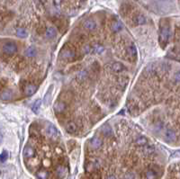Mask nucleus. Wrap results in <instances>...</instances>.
<instances>
[{
    "instance_id": "nucleus-1",
    "label": "nucleus",
    "mask_w": 180,
    "mask_h": 179,
    "mask_svg": "<svg viewBox=\"0 0 180 179\" xmlns=\"http://www.w3.org/2000/svg\"><path fill=\"white\" fill-rule=\"evenodd\" d=\"M169 37H170L169 27L167 25H162L160 28V33H159V42L162 46V48H164L165 45L168 42Z\"/></svg>"
},
{
    "instance_id": "nucleus-2",
    "label": "nucleus",
    "mask_w": 180,
    "mask_h": 179,
    "mask_svg": "<svg viewBox=\"0 0 180 179\" xmlns=\"http://www.w3.org/2000/svg\"><path fill=\"white\" fill-rule=\"evenodd\" d=\"M3 51L7 55H13L17 51V46L15 42H7L3 46Z\"/></svg>"
},
{
    "instance_id": "nucleus-3",
    "label": "nucleus",
    "mask_w": 180,
    "mask_h": 179,
    "mask_svg": "<svg viewBox=\"0 0 180 179\" xmlns=\"http://www.w3.org/2000/svg\"><path fill=\"white\" fill-rule=\"evenodd\" d=\"M47 133H48L50 138H52V140H55V141H57L59 139V137H60L59 131H58L57 128H56L53 124H49L48 125V127H47Z\"/></svg>"
},
{
    "instance_id": "nucleus-4",
    "label": "nucleus",
    "mask_w": 180,
    "mask_h": 179,
    "mask_svg": "<svg viewBox=\"0 0 180 179\" xmlns=\"http://www.w3.org/2000/svg\"><path fill=\"white\" fill-rule=\"evenodd\" d=\"M60 57L62 58V59H64V60H73V59H75L76 53H75V51H73L72 50L65 49V50H61V52H60Z\"/></svg>"
},
{
    "instance_id": "nucleus-5",
    "label": "nucleus",
    "mask_w": 180,
    "mask_h": 179,
    "mask_svg": "<svg viewBox=\"0 0 180 179\" xmlns=\"http://www.w3.org/2000/svg\"><path fill=\"white\" fill-rule=\"evenodd\" d=\"M14 96V93L11 89H5L0 94V99L2 101H10L12 100Z\"/></svg>"
},
{
    "instance_id": "nucleus-6",
    "label": "nucleus",
    "mask_w": 180,
    "mask_h": 179,
    "mask_svg": "<svg viewBox=\"0 0 180 179\" xmlns=\"http://www.w3.org/2000/svg\"><path fill=\"white\" fill-rule=\"evenodd\" d=\"M35 155V149L32 146H25L24 150H22V156L24 158H31Z\"/></svg>"
},
{
    "instance_id": "nucleus-7",
    "label": "nucleus",
    "mask_w": 180,
    "mask_h": 179,
    "mask_svg": "<svg viewBox=\"0 0 180 179\" xmlns=\"http://www.w3.org/2000/svg\"><path fill=\"white\" fill-rule=\"evenodd\" d=\"M145 179H157L159 176V172H158L155 168H149L145 171L144 173Z\"/></svg>"
},
{
    "instance_id": "nucleus-8",
    "label": "nucleus",
    "mask_w": 180,
    "mask_h": 179,
    "mask_svg": "<svg viewBox=\"0 0 180 179\" xmlns=\"http://www.w3.org/2000/svg\"><path fill=\"white\" fill-rule=\"evenodd\" d=\"M90 147H91L93 149H98L99 148H101L103 144V141L101 140L98 137H93L89 141Z\"/></svg>"
},
{
    "instance_id": "nucleus-9",
    "label": "nucleus",
    "mask_w": 180,
    "mask_h": 179,
    "mask_svg": "<svg viewBox=\"0 0 180 179\" xmlns=\"http://www.w3.org/2000/svg\"><path fill=\"white\" fill-rule=\"evenodd\" d=\"M111 68L112 70L114 72H116V73H120V72H122L123 70H126V68L125 66L122 64V63L121 62H114L111 66Z\"/></svg>"
},
{
    "instance_id": "nucleus-10",
    "label": "nucleus",
    "mask_w": 180,
    "mask_h": 179,
    "mask_svg": "<svg viewBox=\"0 0 180 179\" xmlns=\"http://www.w3.org/2000/svg\"><path fill=\"white\" fill-rule=\"evenodd\" d=\"M84 28L87 31H94L95 28H97V23L94 21L93 19H87L84 22Z\"/></svg>"
},
{
    "instance_id": "nucleus-11",
    "label": "nucleus",
    "mask_w": 180,
    "mask_h": 179,
    "mask_svg": "<svg viewBox=\"0 0 180 179\" xmlns=\"http://www.w3.org/2000/svg\"><path fill=\"white\" fill-rule=\"evenodd\" d=\"M132 22L134 23V25H142L146 24L147 19H146V17L143 15H136L132 18Z\"/></svg>"
},
{
    "instance_id": "nucleus-12",
    "label": "nucleus",
    "mask_w": 180,
    "mask_h": 179,
    "mask_svg": "<svg viewBox=\"0 0 180 179\" xmlns=\"http://www.w3.org/2000/svg\"><path fill=\"white\" fill-rule=\"evenodd\" d=\"M164 137H165V139H166L167 141H173L176 140L177 134H176L175 131H173L172 129H167L164 132Z\"/></svg>"
},
{
    "instance_id": "nucleus-13",
    "label": "nucleus",
    "mask_w": 180,
    "mask_h": 179,
    "mask_svg": "<svg viewBox=\"0 0 180 179\" xmlns=\"http://www.w3.org/2000/svg\"><path fill=\"white\" fill-rule=\"evenodd\" d=\"M53 109L56 113H62L66 110V103L64 102H57L55 103Z\"/></svg>"
},
{
    "instance_id": "nucleus-14",
    "label": "nucleus",
    "mask_w": 180,
    "mask_h": 179,
    "mask_svg": "<svg viewBox=\"0 0 180 179\" xmlns=\"http://www.w3.org/2000/svg\"><path fill=\"white\" fill-rule=\"evenodd\" d=\"M36 90H37V86L33 85V84L27 85L25 86V88H24V94L26 95H28V96L32 95L36 92Z\"/></svg>"
},
{
    "instance_id": "nucleus-15",
    "label": "nucleus",
    "mask_w": 180,
    "mask_h": 179,
    "mask_svg": "<svg viewBox=\"0 0 180 179\" xmlns=\"http://www.w3.org/2000/svg\"><path fill=\"white\" fill-rule=\"evenodd\" d=\"M111 29L113 32H119L123 29V25L120 21H114V22H113V24L111 25Z\"/></svg>"
},
{
    "instance_id": "nucleus-16",
    "label": "nucleus",
    "mask_w": 180,
    "mask_h": 179,
    "mask_svg": "<svg viewBox=\"0 0 180 179\" xmlns=\"http://www.w3.org/2000/svg\"><path fill=\"white\" fill-rule=\"evenodd\" d=\"M67 174V168L63 166H59L56 167V175L60 178H63Z\"/></svg>"
},
{
    "instance_id": "nucleus-17",
    "label": "nucleus",
    "mask_w": 180,
    "mask_h": 179,
    "mask_svg": "<svg viewBox=\"0 0 180 179\" xmlns=\"http://www.w3.org/2000/svg\"><path fill=\"white\" fill-rule=\"evenodd\" d=\"M101 131H102L103 135L105 136V137H111V136H113V131H112L111 127L108 124L104 125L102 128H101Z\"/></svg>"
},
{
    "instance_id": "nucleus-18",
    "label": "nucleus",
    "mask_w": 180,
    "mask_h": 179,
    "mask_svg": "<svg viewBox=\"0 0 180 179\" xmlns=\"http://www.w3.org/2000/svg\"><path fill=\"white\" fill-rule=\"evenodd\" d=\"M45 35H46V37L48 39H52L57 35V31H56V29L54 27H49V28H47Z\"/></svg>"
},
{
    "instance_id": "nucleus-19",
    "label": "nucleus",
    "mask_w": 180,
    "mask_h": 179,
    "mask_svg": "<svg viewBox=\"0 0 180 179\" xmlns=\"http://www.w3.org/2000/svg\"><path fill=\"white\" fill-rule=\"evenodd\" d=\"M36 54H37V50L35 47H33V46H30V47H28L27 50H25V56L28 58H33L36 56Z\"/></svg>"
},
{
    "instance_id": "nucleus-20",
    "label": "nucleus",
    "mask_w": 180,
    "mask_h": 179,
    "mask_svg": "<svg viewBox=\"0 0 180 179\" xmlns=\"http://www.w3.org/2000/svg\"><path fill=\"white\" fill-rule=\"evenodd\" d=\"M52 90H53V86H50V88H49V90L47 91L46 95H44V99H43V101H44V103H45V105H49L50 102V100H52Z\"/></svg>"
},
{
    "instance_id": "nucleus-21",
    "label": "nucleus",
    "mask_w": 180,
    "mask_h": 179,
    "mask_svg": "<svg viewBox=\"0 0 180 179\" xmlns=\"http://www.w3.org/2000/svg\"><path fill=\"white\" fill-rule=\"evenodd\" d=\"M135 144L138 146H144L146 144H148V139L145 136H140V137L136 138V140H135Z\"/></svg>"
},
{
    "instance_id": "nucleus-22",
    "label": "nucleus",
    "mask_w": 180,
    "mask_h": 179,
    "mask_svg": "<svg viewBox=\"0 0 180 179\" xmlns=\"http://www.w3.org/2000/svg\"><path fill=\"white\" fill-rule=\"evenodd\" d=\"M77 129V124L74 122H69L66 125V130L69 131V133H74V132H76Z\"/></svg>"
},
{
    "instance_id": "nucleus-23",
    "label": "nucleus",
    "mask_w": 180,
    "mask_h": 179,
    "mask_svg": "<svg viewBox=\"0 0 180 179\" xmlns=\"http://www.w3.org/2000/svg\"><path fill=\"white\" fill-rule=\"evenodd\" d=\"M127 52H128L129 56H130L131 58H132V59L135 60L137 58V50H136V48H135V46H133V45L129 46L128 49H127Z\"/></svg>"
},
{
    "instance_id": "nucleus-24",
    "label": "nucleus",
    "mask_w": 180,
    "mask_h": 179,
    "mask_svg": "<svg viewBox=\"0 0 180 179\" xmlns=\"http://www.w3.org/2000/svg\"><path fill=\"white\" fill-rule=\"evenodd\" d=\"M142 151L146 154H151L155 151V147L154 145H151V144H146L142 148Z\"/></svg>"
},
{
    "instance_id": "nucleus-25",
    "label": "nucleus",
    "mask_w": 180,
    "mask_h": 179,
    "mask_svg": "<svg viewBox=\"0 0 180 179\" xmlns=\"http://www.w3.org/2000/svg\"><path fill=\"white\" fill-rule=\"evenodd\" d=\"M99 162H97V160L95 161H90V162H88L87 164V169L89 171H92V170H95L97 169L99 167Z\"/></svg>"
},
{
    "instance_id": "nucleus-26",
    "label": "nucleus",
    "mask_w": 180,
    "mask_h": 179,
    "mask_svg": "<svg viewBox=\"0 0 180 179\" xmlns=\"http://www.w3.org/2000/svg\"><path fill=\"white\" fill-rule=\"evenodd\" d=\"M16 35L20 38H26L28 36V32L24 28H18L16 30Z\"/></svg>"
},
{
    "instance_id": "nucleus-27",
    "label": "nucleus",
    "mask_w": 180,
    "mask_h": 179,
    "mask_svg": "<svg viewBox=\"0 0 180 179\" xmlns=\"http://www.w3.org/2000/svg\"><path fill=\"white\" fill-rule=\"evenodd\" d=\"M87 78V72L86 70H81L77 75V80H79V81H85Z\"/></svg>"
},
{
    "instance_id": "nucleus-28",
    "label": "nucleus",
    "mask_w": 180,
    "mask_h": 179,
    "mask_svg": "<svg viewBox=\"0 0 180 179\" xmlns=\"http://www.w3.org/2000/svg\"><path fill=\"white\" fill-rule=\"evenodd\" d=\"M36 176L39 179H48L49 173L46 170H40L36 173Z\"/></svg>"
},
{
    "instance_id": "nucleus-29",
    "label": "nucleus",
    "mask_w": 180,
    "mask_h": 179,
    "mask_svg": "<svg viewBox=\"0 0 180 179\" xmlns=\"http://www.w3.org/2000/svg\"><path fill=\"white\" fill-rule=\"evenodd\" d=\"M94 50V52L97 53V54H102L104 52V50H105V48H104V46L97 44V45L95 46L94 50Z\"/></svg>"
},
{
    "instance_id": "nucleus-30",
    "label": "nucleus",
    "mask_w": 180,
    "mask_h": 179,
    "mask_svg": "<svg viewBox=\"0 0 180 179\" xmlns=\"http://www.w3.org/2000/svg\"><path fill=\"white\" fill-rule=\"evenodd\" d=\"M128 82H129V78L126 77H122L118 80V84H119L122 88H125V86L128 85Z\"/></svg>"
},
{
    "instance_id": "nucleus-31",
    "label": "nucleus",
    "mask_w": 180,
    "mask_h": 179,
    "mask_svg": "<svg viewBox=\"0 0 180 179\" xmlns=\"http://www.w3.org/2000/svg\"><path fill=\"white\" fill-rule=\"evenodd\" d=\"M41 105H42V101L40 99H38L37 101H35V103H33V105L32 107V111L34 113H38L39 109H40V107H41Z\"/></svg>"
},
{
    "instance_id": "nucleus-32",
    "label": "nucleus",
    "mask_w": 180,
    "mask_h": 179,
    "mask_svg": "<svg viewBox=\"0 0 180 179\" xmlns=\"http://www.w3.org/2000/svg\"><path fill=\"white\" fill-rule=\"evenodd\" d=\"M7 158H8V152L7 150H4L0 154V163H4Z\"/></svg>"
},
{
    "instance_id": "nucleus-33",
    "label": "nucleus",
    "mask_w": 180,
    "mask_h": 179,
    "mask_svg": "<svg viewBox=\"0 0 180 179\" xmlns=\"http://www.w3.org/2000/svg\"><path fill=\"white\" fill-rule=\"evenodd\" d=\"M82 51L84 53H86V54H88L90 53L92 51V48H91V46L88 45V44H86V45H84L83 46V48H82Z\"/></svg>"
},
{
    "instance_id": "nucleus-34",
    "label": "nucleus",
    "mask_w": 180,
    "mask_h": 179,
    "mask_svg": "<svg viewBox=\"0 0 180 179\" xmlns=\"http://www.w3.org/2000/svg\"><path fill=\"white\" fill-rule=\"evenodd\" d=\"M124 179H135V176L133 173H127L124 176Z\"/></svg>"
},
{
    "instance_id": "nucleus-35",
    "label": "nucleus",
    "mask_w": 180,
    "mask_h": 179,
    "mask_svg": "<svg viewBox=\"0 0 180 179\" xmlns=\"http://www.w3.org/2000/svg\"><path fill=\"white\" fill-rule=\"evenodd\" d=\"M176 81H177V82L179 81V74H178V73L176 74Z\"/></svg>"
},
{
    "instance_id": "nucleus-36",
    "label": "nucleus",
    "mask_w": 180,
    "mask_h": 179,
    "mask_svg": "<svg viewBox=\"0 0 180 179\" xmlns=\"http://www.w3.org/2000/svg\"><path fill=\"white\" fill-rule=\"evenodd\" d=\"M106 179H116V178H115L114 176H112V175H111V176H107V178H106Z\"/></svg>"
},
{
    "instance_id": "nucleus-37",
    "label": "nucleus",
    "mask_w": 180,
    "mask_h": 179,
    "mask_svg": "<svg viewBox=\"0 0 180 179\" xmlns=\"http://www.w3.org/2000/svg\"><path fill=\"white\" fill-rule=\"evenodd\" d=\"M2 141H3V135H2L1 132H0V144H1Z\"/></svg>"
},
{
    "instance_id": "nucleus-38",
    "label": "nucleus",
    "mask_w": 180,
    "mask_h": 179,
    "mask_svg": "<svg viewBox=\"0 0 180 179\" xmlns=\"http://www.w3.org/2000/svg\"><path fill=\"white\" fill-rule=\"evenodd\" d=\"M56 2H58V3H60L61 2V0H55Z\"/></svg>"
},
{
    "instance_id": "nucleus-39",
    "label": "nucleus",
    "mask_w": 180,
    "mask_h": 179,
    "mask_svg": "<svg viewBox=\"0 0 180 179\" xmlns=\"http://www.w3.org/2000/svg\"><path fill=\"white\" fill-rule=\"evenodd\" d=\"M0 175H1V170H0Z\"/></svg>"
}]
</instances>
